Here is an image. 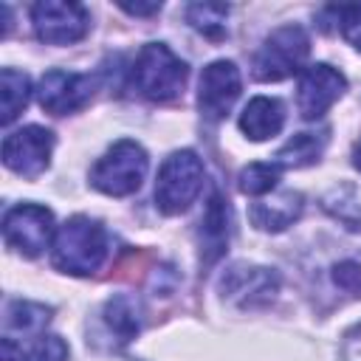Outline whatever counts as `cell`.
I'll return each mask as SVG.
<instances>
[{
  "instance_id": "1",
  "label": "cell",
  "mask_w": 361,
  "mask_h": 361,
  "mask_svg": "<svg viewBox=\"0 0 361 361\" xmlns=\"http://www.w3.org/2000/svg\"><path fill=\"white\" fill-rule=\"evenodd\" d=\"M107 248H110V237H107L104 226L85 214H76L59 226V231L54 237L51 259H54V268H59L65 274L87 276L104 262Z\"/></svg>"
},
{
  "instance_id": "2",
  "label": "cell",
  "mask_w": 361,
  "mask_h": 361,
  "mask_svg": "<svg viewBox=\"0 0 361 361\" xmlns=\"http://www.w3.org/2000/svg\"><path fill=\"white\" fill-rule=\"evenodd\" d=\"M189 68L180 56L172 54L164 42H147L133 68H130V85L149 102H169L175 99L186 85Z\"/></svg>"
},
{
  "instance_id": "3",
  "label": "cell",
  "mask_w": 361,
  "mask_h": 361,
  "mask_svg": "<svg viewBox=\"0 0 361 361\" xmlns=\"http://www.w3.org/2000/svg\"><path fill=\"white\" fill-rule=\"evenodd\" d=\"M147 152L138 141L121 138L116 141L90 169V186L110 195V197H127L138 192V186L147 178Z\"/></svg>"
},
{
  "instance_id": "4",
  "label": "cell",
  "mask_w": 361,
  "mask_h": 361,
  "mask_svg": "<svg viewBox=\"0 0 361 361\" xmlns=\"http://www.w3.org/2000/svg\"><path fill=\"white\" fill-rule=\"evenodd\" d=\"M203 161L192 152V149H178L172 152L161 169H158V180H155V206L164 214H180L186 212L200 189H203Z\"/></svg>"
},
{
  "instance_id": "5",
  "label": "cell",
  "mask_w": 361,
  "mask_h": 361,
  "mask_svg": "<svg viewBox=\"0 0 361 361\" xmlns=\"http://www.w3.org/2000/svg\"><path fill=\"white\" fill-rule=\"evenodd\" d=\"M310 54V37L302 25H282L265 37L254 54V76L259 82H279L302 71Z\"/></svg>"
},
{
  "instance_id": "6",
  "label": "cell",
  "mask_w": 361,
  "mask_h": 361,
  "mask_svg": "<svg viewBox=\"0 0 361 361\" xmlns=\"http://www.w3.org/2000/svg\"><path fill=\"white\" fill-rule=\"evenodd\" d=\"M34 34L45 45H73L90 28V14L82 3L68 0H39L31 6Z\"/></svg>"
},
{
  "instance_id": "7",
  "label": "cell",
  "mask_w": 361,
  "mask_h": 361,
  "mask_svg": "<svg viewBox=\"0 0 361 361\" xmlns=\"http://www.w3.org/2000/svg\"><path fill=\"white\" fill-rule=\"evenodd\" d=\"M54 234V214L39 203H20L6 212L3 217V240L8 248L20 251L23 257H39L51 245Z\"/></svg>"
},
{
  "instance_id": "8",
  "label": "cell",
  "mask_w": 361,
  "mask_h": 361,
  "mask_svg": "<svg viewBox=\"0 0 361 361\" xmlns=\"http://www.w3.org/2000/svg\"><path fill=\"white\" fill-rule=\"evenodd\" d=\"M54 152V133L37 124L20 127L3 138V164L20 178H37L48 169Z\"/></svg>"
},
{
  "instance_id": "9",
  "label": "cell",
  "mask_w": 361,
  "mask_h": 361,
  "mask_svg": "<svg viewBox=\"0 0 361 361\" xmlns=\"http://www.w3.org/2000/svg\"><path fill=\"white\" fill-rule=\"evenodd\" d=\"M347 90V79L341 71H336L327 62H316L310 68L302 71L299 76V87H296V107L302 113V118L313 121L322 118Z\"/></svg>"
},
{
  "instance_id": "10",
  "label": "cell",
  "mask_w": 361,
  "mask_h": 361,
  "mask_svg": "<svg viewBox=\"0 0 361 361\" xmlns=\"http://www.w3.org/2000/svg\"><path fill=\"white\" fill-rule=\"evenodd\" d=\"M243 90L240 71L231 59H214L203 68L200 82H197V107L206 118L220 121L237 102Z\"/></svg>"
},
{
  "instance_id": "11",
  "label": "cell",
  "mask_w": 361,
  "mask_h": 361,
  "mask_svg": "<svg viewBox=\"0 0 361 361\" xmlns=\"http://www.w3.org/2000/svg\"><path fill=\"white\" fill-rule=\"evenodd\" d=\"M279 290V276L262 265L237 262L220 276V293L237 307H262Z\"/></svg>"
},
{
  "instance_id": "12",
  "label": "cell",
  "mask_w": 361,
  "mask_h": 361,
  "mask_svg": "<svg viewBox=\"0 0 361 361\" xmlns=\"http://www.w3.org/2000/svg\"><path fill=\"white\" fill-rule=\"evenodd\" d=\"M93 96V79L73 71H48L37 85V102L51 116H68L85 107Z\"/></svg>"
},
{
  "instance_id": "13",
  "label": "cell",
  "mask_w": 361,
  "mask_h": 361,
  "mask_svg": "<svg viewBox=\"0 0 361 361\" xmlns=\"http://www.w3.org/2000/svg\"><path fill=\"white\" fill-rule=\"evenodd\" d=\"M228 237H231V212H228V200L214 192L203 209L200 217V228H197V248H200V262L212 265L217 262L226 248H228Z\"/></svg>"
},
{
  "instance_id": "14",
  "label": "cell",
  "mask_w": 361,
  "mask_h": 361,
  "mask_svg": "<svg viewBox=\"0 0 361 361\" xmlns=\"http://www.w3.org/2000/svg\"><path fill=\"white\" fill-rule=\"evenodd\" d=\"M285 127V107L279 99L254 96L240 113V130L251 141H268Z\"/></svg>"
},
{
  "instance_id": "15",
  "label": "cell",
  "mask_w": 361,
  "mask_h": 361,
  "mask_svg": "<svg viewBox=\"0 0 361 361\" xmlns=\"http://www.w3.org/2000/svg\"><path fill=\"white\" fill-rule=\"evenodd\" d=\"M305 203H302V195L299 192H282L271 200H259L251 206V223L262 231H282L288 228L290 223L299 220Z\"/></svg>"
},
{
  "instance_id": "16",
  "label": "cell",
  "mask_w": 361,
  "mask_h": 361,
  "mask_svg": "<svg viewBox=\"0 0 361 361\" xmlns=\"http://www.w3.org/2000/svg\"><path fill=\"white\" fill-rule=\"evenodd\" d=\"M327 147V130L322 133H296L290 141H285L279 147V152L274 155V164L279 169H302L310 166L322 158Z\"/></svg>"
},
{
  "instance_id": "17",
  "label": "cell",
  "mask_w": 361,
  "mask_h": 361,
  "mask_svg": "<svg viewBox=\"0 0 361 361\" xmlns=\"http://www.w3.org/2000/svg\"><path fill=\"white\" fill-rule=\"evenodd\" d=\"M31 99V82L23 71H14V68H3L0 71V121L8 127L20 113L23 107L28 104Z\"/></svg>"
},
{
  "instance_id": "18",
  "label": "cell",
  "mask_w": 361,
  "mask_h": 361,
  "mask_svg": "<svg viewBox=\"0 0 361 361\" xmlns=\"http://www.w3.org/2000/svg\"><path fill=\"white\" fill-rule=\"evenodd\" d=\"M104 319H107V324H110V330H116L124 341L127 338H133L135 333H138V327H141V307H138V302L133 299V296H113L110 302H107V307H104Z\"/></svg>"
},
{
  "instance_id": "19",
  "label": "cell",
  "mask_w": 361,
  "mask_h": 361,
  "mask_svg": "<svg viewBox=\"0 0 361 361\" xmlns=\"http://www.w3.org/2000/svg\"><path fill=\"white\" fill-rule=\"evenodd\" d=\"M279 172H282V169H279L274 161H257V164H248V166L240 172L237 186H240L243 195L262 197V195H268V192L276 189V183H279Z\"/></svg>"
},
{
  "instance_id": "20",
  "label": "cell",
  "mask_w": 361,
  "mask_h": 361,
  "mask_svg": "<svg viewBox=\"0 0 361 361\" xmlns=\"http://www.w3.org/2000/svg\"><path fill=\"white\" fill-rule=\"evenodd\" d=\"M51 319V307L34 305V302H11L6 307V330H20V333H39Z\"/></svg>"
},
{
  "instance_id": "21",
  "label": "cell",
  "mask_w": 361,
  "mask_h": 361,
  "mask_svg": "<svg viewBox=\"0 0 361 361\" xmlns=\"http://www.w3.org/2000/svg\"><path fill=\"white\" fill-rule=\"evenodd\" d=\"M226 17H228V6H223V3H192V6H186V20L212 39L223 37Z\"/></svg>"
},
{
  "instance_id": "22",
  "label": "cell",
  "mask_w": 361,
  "mask_h": 361,
  "mask_svg": "<svg viewBox=\"0 0 361 361\" xmlns=\"http://www.w3.org/2000/svg\"><path fill=\"white\" fill-rule=\"evenodd\" d=\"M338 20V28H341V37L355 48L361 51V3H353V6H336L330 8Z\"/></svg>"
},
{
  "instance_id": "23",
  "label": "cell",
  "mask_w": 361,
  "mask_h": 361,
  "mask_svg": "<svg viewBox=\"0 0 361 361\" xmlns=\"http://www.w3.org/2000/svg\"><path fill=\"white\" fill-rule=\"evenodd\" d=\"M330 276H333V285L341 288L344 293H350V296H358L361 293V262L358 259H341V262H336L333 271H330Z\"/></svg>"
},
{
  "instance_id": "24",
  "label": "cell",
  "mask_w": 361,
  "mask_h": 361,
  "mask_svg": "<svg viewBox=\"0 0 361 361\" xmlns=\"http://www.w3.org/2000/svg\"><path fill=\"white\" fill-rule=\"evenodd\" d=\"M31 361H68V344L59 336H39L31 350Z\"/></svg>"
},
{
  "instance_id": "25",
  "label": "cell",
  "mask_w": 361,
  "mask_h": 361,
  "mask_svg": "<svg viewBox=\"0 0 361 361\" xmlns=\"http://www.w3.org/2000/svg\"><path fill=\"white\" fill-rule=\"evenodd\" d=\"M0 361H28V355L23 353V347L14 338H3L0 341Z\"/></svg>"
},
{
  "instance_id": "26",
  "label": "cell",
  "mask_w": 361,
  "mask_h": 361,
  "mask_svg": "<svg viewBox=\"0 0 361 361\" xmlns=\"http://www.w3.org/2000/svg\"><path fill=\"white\" fill-rule=\"evenodd\" d=\"M118 6H121L127 14H138V17L161 11V3H118Z\"/></svg>"
},
{
  "instance_id": "27",
  "label": "cell",
  "mask_w": 361,
  "mask_h": 361,
  "mask_svg": "<svg viewBox=\"0 0 361 361\" xmlns=\"http://www.w3.org/2000/svg\"><path fill=\"white\" fill-rule=\"evenodd\" d=\"M353 166L361 172V144H355V149H353Z\"/></svg>"
}]
</instances>
